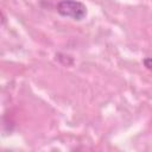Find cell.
<instances>
[{"mask_svg":"<svg viewBox=\"0 0 152 152\" xmlns=\"http://www.w3.org/2000/svg\"><path fill=\"white\" fill-rule=\"evenodd\" d=\"M142 64H144V66H145L147 70L152 71V57H146V58H144Z\"/></svg>","mask_w":152,"mask_h":152,"instance_id":"obj_2","label":"cell"},{"mask_svg":"<svg viewBox=\"0 0 152 152\" xmlns=\"http://www.w3.org/2000/svg\"><path fill=\"white\" fill-rule=\"evenodd\" d=\"M56 10L61 17L69 18L75 21L83 20L88 14L87 6L80 0H59Z\"/></svg>","mask_w":152,"mask_h":152,"instance_id":"obj_1","label":"cell"}]
</instances>
